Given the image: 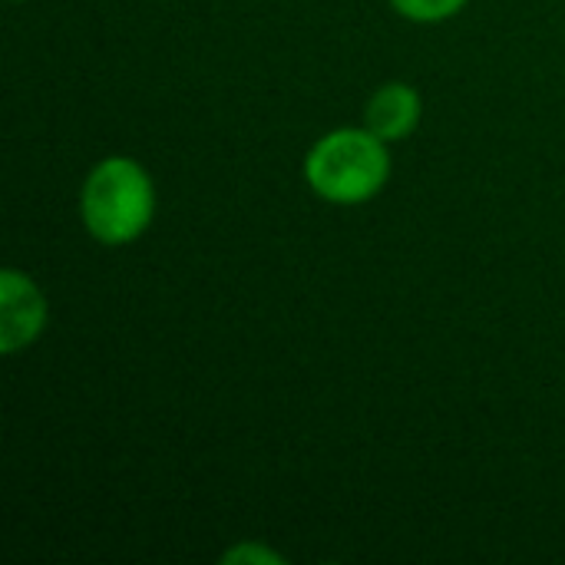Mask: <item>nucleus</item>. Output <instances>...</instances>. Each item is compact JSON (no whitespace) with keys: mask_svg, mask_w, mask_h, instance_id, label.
Returning a JSON list of instances; mask_svg holds the SVG:
<instances>
[{"mask_svg":"<svg viewBox=\"0 0 565 565\" xmlns=\"http://www.w3.org/2000/svg\"><path fill=\"white\" fill-rule=\"evenodd\" d=\"M364 119H367V129L374 136H381L384 142L404 139L407 132H414V126L420 119V96L404 83L381 86L374 93V99L367 103Z\"/></svg>","mask_w":565,"mask_h":565,"instance_id":"20e7f679","label":"nucleus"},{"mask_svg":"<svg viewBox=\"0 0 565 565\" xmlns=\"http://www.w3.org/2000/svg\"><path fill=\"white\" fill-rule=\"evenodd\" d=\"M222 563H281V556H275L271 550L265 546H255V543H245V546H235L232 553H225Z\"/></svg>","mask_w":565,"mask_h":565,"instance_id":"423d86ee","label":"nucleus"},{"mask_svg":"<svg viewBox=\"0 0 565 565\" xmlns=\"http://www.w3.org/2000/svg\"><path fill=\"white\" fill-rule=\"evenodd\" d=\"M152 182L132 159L99 162L83 185V218L103 245H122L152 222Z\"/></svg>","mask_w":565,"mask_h":565,"instance_id":"f03ea898","label":"nucleus"},{"mask_svg":"<svg viewBox=\"0 0 565 565\" xmlns=\"http://www.w3.org/2000/svg\"><path fill=\"white\" fill-rule=\"evenodd\" d=\"M404 17L411 20H444V17H454L467 0H391Z\"/></svg>","mask_w":565,"mask_h":565,"instance_id":"39448f33","label":"nucleus"},{"mask_svg":"<svg viewBox=\"0 0 565 565\" xmlns=\"http://www.w3.org/2000/svg\"><path fill=\"white\" fill-rule=\"evenodd\" d=\"M46 321V301L40 288L20 275L17 268H7L0 275V348L3 354H13L26 348Z\"/></svg>","mask_w":565,"mask_h":565,"instance_id":"7ed1b4c3","label":"nucleus"},{"mask_svg":"<svg viewBox=\"0 0 565 565\" xmlns=\"http://www.w3.org/2000/svg\"><path fill=\"white\" fill-rule=\"evenodd\" d=\"M305 172L311 189L328 202L358 205L381 192L391 159L384 139L371 129H338L311 149Z\"/></svg>","mask_w":565,"mask_h":565,"instance_id":"f257e3e1","label":"nucleus"}]
</instances>
